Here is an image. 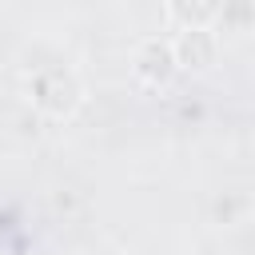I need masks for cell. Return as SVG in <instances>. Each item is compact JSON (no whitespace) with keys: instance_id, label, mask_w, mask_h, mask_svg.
<instances>
[{"instance_id":"obj_1","label":"cell","mask_w":255,"mask_h":255,"mask_svg":"<svg viewBox=\"0 0 255 255\" xmlns=\"http://www.w3.org/2000/svg\"><path fill=\"white\" fill-rule=\"evenodd\" d=\"M32 104L48 116H72L80 104V84L68 68H48L32 80Z\"/></svg>"},{"instance_id":"obj_2","label":"cell","mask_w":255,"mask_h":255,"mask_svg":"<svg viewBox=\"0 0 255 255\" xmlns=\"http://www.w3.org/2000/svg\"><path fill=\"white\" fill-rule=\"evenodd\" d=\"M131 72H135V80L147 84V88H167L171 76L179 72L175 52H171V40L147 36V40L135 48V56H131Z\"/></svg>"},{"instance_id":"obj_3","label":"cell","mask_w":255,"mask_h":255,"mask_svg":"<svg viewBox=\"0 0 255 255\" xmlns=\"http://www.w3.org/2000/svg\"><path fill=\"white\" fill-rule=\"evenodd\" d=\"M215 36L207 28H183L175 40H171V52H175V64L187 68V72H203L215 64Z\"/></svg>"},{"instance_id":"obj_4","label":"cell","mask_w":255,"mask_h":255,"mask_svg":"<svg viewBox=\"0 0 255 255\" xmlns=\"http://www.w3.org/2000/svg\"><path fill=\"white\" fill-rule=\"evenodd\" d=\"M167 12L183 28H207V20L219 12V0H167Z\"/></svg>"}]
</instances>
